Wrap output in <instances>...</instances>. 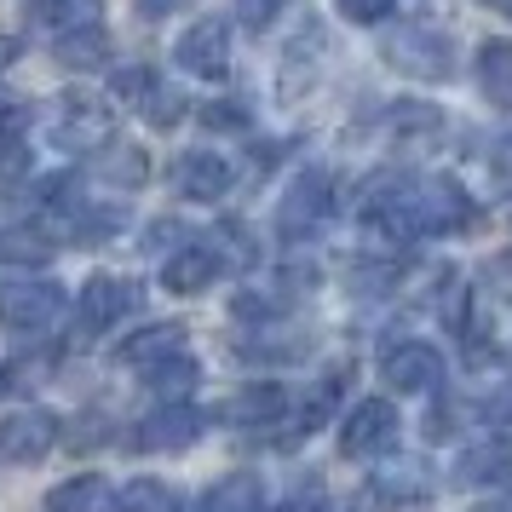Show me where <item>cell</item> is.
Wrapping results in <instances>:
<instances>
[{"label":"cell","instance_id":"74e56055","mask_svg":"<svg viewBox=\"0 0 512 512\" xmlns=\"http://www.w3.org/2000/svg\"><path fill=\"white\" fill-rule=\"evenodd\" d=\"M0 386H6V374H0Z\"/></svg>","mask_w":512,"mask_h":512},{"label":"cell","instance_id":"f35d334b","mask_svg":"<svg viewBox=\"0 0 512 512\" xmlns=\"http://www.w3.org/2000/svg\"><path fill=\"white\" fill-rule=\"evenodd\" d=\"M259 512H265V507H259Z\"/></svg>","mask_w":512,"mask_h":512},{"label":"cell","instance_id":"4fadbf2b","mask_svg":"<svg viewBox=\"0 0 512 512\" xmlns=\"http://www.w3.org/2000/svg\"><path fill=\"white\" fill-rule=\"evenodd\" d=\"M213 277H219V254L208 242H179V254L162 265L167 294H202V288H213Z\"/></svg>","mask_w":512,"mask_h":512},{"label":"cell","instance_id":"ffe728a7","mask_svg":"<svg viewBox=\"0 0 512 512\" xmlns=\"http://www.w3.org/2000/svg\"><path fill=\"white\" fill-rule=\"evenodd\" d=\"M478 87L495 110H512V41H484L478 47Z\"/></svg>","mask_w":512,"mask_h":512},{"label":"cell","instance_id":"f546056e","mask_svg":"<svg viewBox=\"0 0 512 512\" xmlns=\"http://www.w3.org/2000/svg\"><path fill=\"white\" fill-rule=\"evenodd\" d=\"M18 139H24V110L18 104H0V150H12Z\"/></svg>","mask_w":512,"mask_h":512},{"label":"cell","instance_id":"30bf717a","mask_svg":"<svg viewBox=\"0 0 512 512\" xmlns=\"http://www.w3.org/2000/svg\"><path fill=\"white\" fill-rule=\"evenodd\" d=\"M64 317V288L58 282H12V288H0V323L12 328H52Z\"/></svg>","mask_w":512,"mask_h":512},{"label":"cell","instance_id":"7c38bea8","mask_svg":"<svg viewBox=\"0 0 512 512\" xmlns=\"http://www.w3.org/2000/svg\"><path fill=\"white\" fill-rule=\"evenodd\" d=\"M173 185H179V196H190V202H219V196L231 190V162H225L219 150H190V156H179V167H173Z\"/></svg>","mask_w":512,"mask_h":512},{"label":"cell","instance_id":"9c48e42d","mask_svg":"<svg viewBox=\"0 0 512 512\" xmlns=\"http://www.w3.org/2000/svg\"><path fill=\"white\" fill-rule=\"evenodd\" d=\"M202 426H208V420L196 415L190 403H162V409H150V415L139 420L133 449H144V455H173V449H190V443L202 438Z\"/></svg>","mask_w":512,"mask_h":512},{"label":"cell","instance_id":"8d00e7d4","mask_svg":"<svg viewBox=\"0 0 512 512\" xmlns=\"http://www.w3.org/2000/svg\"><path fill=\"white\" fill-rule=\"evenodd\" d=\"M484 6H495V12H507L512 18V0H484Z\"/></svg>","mask_w":512,"mask_h":512},{"label":"cell","instance_id":"ac0fdd59","mask_svg":"<svg viewBox=\"0 0 512 512\" xmlns=\"http://www.w3.org/2000/svg\"><path fill=\"white\" fill-rule=\"evenodd\" d=\"M426 495H432V484L420 478L415 466H386V472H374V484H369V501L374 507H426Z\"/></svg>","mask_w":512,"mask_h":512},{"label":"cell","instance_id":"d590c367","mask_svg":"<svg viewBox=\"0 0 512 512\" xmlns=\"http://www.w3.org/2000/svg\"><path fill=\"white\" fill-rule=\"evenodd\" d=\"M478 512H512V495L507 501H489V507H478Z\"/></svg>","mask_w":512,"mask_h":512},{"label":"cell","instance_id":"83f0119b","mask_svg":"<svg viewBox=\"0 0 512 512\" xmlns=\"http://www.w3.org/2000/svg\"><path fill=\"white\" fill-rule=\"evenodd\" d=\"M282 6H288V0H236V12H242V24L248 29H265Z\"/></svg>","mask_w":512,"mask_h":512},{"label":"cell","instance_id":"8fae6325","mask_svg":"<svg viewBox=\"0 0 512 512\" xmlns=\"http://www.w3.org/2000/svg\"><path fill=\"white\" fill-rule=\"evenodd\" d=\"M133 282L121 277H87V288H81V334H104V328H116L127 311H133Z\"/></svg>","mask_w":512,"mask_h":512},{"label":"cell","instance_id":"9a60e30c","mask_svg":"<svg viewBox=\"0 0 512 512\" xmlns=\"http://www.w3.org/2000/svg\"><path fill=\"white\" fill-rule=\"evenodd\" d=\"M98 12H104V0H29V24L52 35V41L70 35V29L98 24Z\"/></svg>","mask_w":512,"mask_h":512},{"label":"cell","instance_id":"d4e9b609","mask_svg":"<svg viewBox=\"0 0 512 512\" xmlns=\"http://www.w3.org/2000/svg\"><path fill=\"white\" fill-rule=\"evenodd\" d=\"M507 472H512V449L489 443V449H472V455H466L455 478H461V484H501Z\"/></svg>","mask_w":512,"mask_h":512},{"label":"cell","instance_id":"6da1fadb","mask_svg":"<svg viewBox=\"0 0 512 512\" xmlns=\"http://www.w3.org/2000/svg\"><path fill=\"white\" fill-rule=\"evenodd\" d=\"M357 219H363L374 236H386V242H420V236H432V219H426V185L403 179V173H374L369 185H363Z\"/></svg>","mask_w":512,"mask_h":512},{"label":"cell","instance_id":"d6a6232c","mask_svg":"<svg viewBox=\"0 0 512 512\" xmlns=\"http://www.w3.org/2000/svg\"><path fill=\"white\" fill-rule=\"evenodd\" d=\"M489 420H495V426H507V432H512V386H507L501 397H495V403H489Z\"/></svg>","mask_w":512,"mask_h":512},{"label":"cell","instance_id":"f1b7e54d","mask_svg":"<svg viewBox=\"0 0 512 512\" xmlns=\"http://www.w3.org/2000/svg\"><path fill=\"white\" fill-rule=\"evenodd\" d=\"M150 81H156V70H144V64H133V70H121V75H116V93L139 104V98L150 93Z\"/></svg>","mask_w":512,"mask_h":512},{"label":"cell","instance_id":"7402d4cb","mask_svg":"<svg viewBox=\"0 0 512 512\" xmlns=\"http://www.w3.org/2000/svg\"><path fill=\"white\" fill-rule=\"evenodd\" d=\"M104 58H110V35H104V24H87V29L58 35V64H70V70H98Z\"/></svg>","mask_w":512,"mask_h":512},{"label":"cell","instance_id":"277c9868","mask_svg":"<svg viewBox=\"0 0 512 512\" xmlns=\"http://www.w3.org/2000/svg\"><path fill=\"white\" fill-rule=\"evenodd\" d=\"M47 133L58 150H104L110 133H116V116H110V104H98L87 93H64V98H52Z\"/></svg>","mask_w":512,"mask_h":512},{"label":"cell","instance_id":"e575fe53","mask_svg":"<svg viewBox=\"0 0 512 512\" xmlns=\"http://www.w3.org/2000/svg\"><path fill=\"white\" fill-rule=\"evenodd\" d=\"M495 173H507V179H512V139L501 144V156H495Z\"/></svg>","mask_w":512,"mask_h":512},{"label":"cell","instance_id":"484cf974","mask_svg":"<svg viewBox=\"0 0 512 512\" xmlns=\"http://www.w3.org/2000/svg\"><path fill=\"white\" fill-rule=\"evenodd\" d=\"M139 110L156 121V127H179V116H185V98H173L162 81H150V93L139 98Z\"/></svg>","mask_w":512,"mask_h":512},{"label":"cell","instance_id":"52a82bcc","mask_svg":"<svg viewBox=\"0 0 512 512\" xmlns=\"http://www.w3.org/2000/svg\"><path fill=\"white\" fill-rule=\"evenodd\" d=\"M52 443H58V415L52 409L0 415V461L6 466H35L41 455H52Z\"/></svg>","mask_w":512,"mask_h":512},{"label":"cell","instance_id":"5b68a950","mask_svg":"<svg viewBox=\"0 0 512 512\" xmlns=\"http://www.w3.org/2000/svg\"><path fill=\"white\" fill-rule=\"evenodd\" d=\"M392 443H397V409L386 397L351 403L346 420H340V455H346V461H369V455L392 449Z\"/></svg>","mask_w":512,"mask_h":512},{"label":"cell","instance_id":"8992f818","mask_svg":"<svg viewBox=\"0 0 512 512\" xmlns=\"http://www.w3.org/2000/svg\"><path fill=\"white\" fill-rule=\"evenodd\" d=\"M173 58H179V70L196 75V81H225V70H231V24H225V18L190 24L185 35H179Z\"/></svg>","mask_w":512,"mask_h":512},{"label":"cell","instance_id":"4316f807","mask_svg":"<svg viewBox=\"0 0 512 512\" xmlns=\"http://www.w3.org/2000/svg\"><path fill=\"white\" fill-rule=\"evenodd\" d=\"M340 12H346L351 24H386V12H392L397 0H334Z\"/></svg>","mask_w":512,"mask_h":512},{"label":"cell","instance_id":"cb8c5ba5","mask_svg":"<svg viewBox=\"0 0 512 512\" xmlns=\"http://www.w3.org/2000/svg\"><path fill=\"white\" fill-rule=\"evenodd\" d=\"M116 512H179V495H173L162 478H133V484L116 495Z\"/></svg>","mask_w":512,"mask_h":512},{"label":"cell","instance_id":"5bb4252c","mask_svg":"<svg viewBox=\"0 0 512 512\" xmlns=\"http://www.w3.org/2000/svg\"><path fill=\"white\" fill-rule=\"evenodd\" d=\"M179 351H185V328H179V323H150L144 334L121 340L116 363H127V369H156V363L179 357Z\"/></svg>","mask_w":512,"mask_h":512},{"label":"cell","instance_id":"e0dca14e","mask_svg":"<svg viewBox=\"0 0 512 512\" xmlns=\"http://www.w3.org/2000/svg\"><path fill=\"white\" fill-rule=\"evenodd\" d=\"M259 507H265V484H259L254 472H225L196 501V512H259Z\"/></svg>","mask_w":512,"mask_h":512},{"label":"cell","instance_id":"3957f363","mask_svg":"<svg viewBox=\"0 0 512 512\" xmlns=\"http://www.w3.org/2000/svg\"><path fill=\"white\" fill-rule=\"evenodd\" d=\"M386 64H397L415 81H449L455 75V41L432 24H397L386 35Z\"/></svg>","mask_w":512,"mask_h":512},{"label":"cell","instance_id":"ba28073f","mask_svg":"<svg viewBox=\"0 0 512 512\" xmlns=\"http://www.w3.org/2000/svg\"><path fill=\"white\" fill-rule=\"evenodd\" d=\"M380 380H386L392 392H403V397H426V392H438L443 357L426 346V340H403V346H392L386 357H380Z\"/></svg>","mask_w":512,"mask_h":512},{"label":"cell","instance_id":"2e32d148","mask_svg":"<svg viewBox=\"0 0 512 512\" xmlns=\"http://www.w3.org/2000/svg\"><path fill=\"white\" fill-rule=\"evenodd\" d=\"M426 219H432V236L438 231H466L478 208H472V196H466L455 179H426Z\"/></svg>","mask_w":512,"mask_h":512},{"label":"cell","instance_id":"44dd1931","mask_svg":"<svg viewBox=\"0 0 512 512\" xmlns=\"http://www.w3.org/2000/svg\"><path fill=\"white\" fill-rule=\"evenodd\" d=\"M282 409H288V392H282L277 380H254V386H248V392L236 397L231 409H225V415L242 420V426H271Z\"/></svg>","mask_w":512,"mask_h":512},{"label":"cell","instance_id":"d6986e66","mask_svg":"<svg viewBox=\"0 0 512 512\" xmlns=\"http://www.w3.org/2000/svg\"><path fill=\"white\" fill-rule=\"evenodd\" d=\"M47 512H116V489L104 484L98 472H81V478H70V484L52 489Z\"/></svg>","mask_w":512,"mask_h":512},{"label":"cell","instance_id":"1f68e13d","mask_svg":"<svg viewBox=\"0 0 512 512\" xmlns=\"http://www.w3.org/2000/svg\"><path fill=\"white\" fill-rule=\"evenodd\" d=\"M202 121H208V127H242V110H219V104H213V110H202Z\"/></svg>","mask_w":512,"mask_h":512},{"label":"cell","instance_id":"7a4b0ae2","mask_svg":"<svg viewBox=\"0 0 512 512\" xmlns=\"http://www.w3.org/2000/svg\"><path fill=\"white\" fill-rule=\"evenodd\" d=\"M328 213H334V179L323 167H305L277 202V236L282 242H311L328 225Z\"/></svg>","mask_w":512,"mask_h":512},{"label":"cell","instance_id":"603a6c76","mask_svg":"<svg viewBox=\"0 0 512 512\" xmlns=\"http://www.w3.org/2000/svg\"><path fill=\"white\" fill-rule=\"evenodd\" d=\"M144 374H150V386H156L167 403L190 397V386L202 380V369H196V357H190V351H179V357H167V363H156V369H144Z\"/></svg>","mask_w":512,"mask_h":512},{"label":"cell","instance_id":"836d02e7","mask_svg":"<svg viewBox=\"0 0 512 512\" xmlns=\"http://www.w3.org/2000/svg\"><path fill=\"white\" fill-rule=\"evenodd\" d=\"M300 512H351V501H328V495H323V501H305Z\"/></svg>","mask_w":512,"mask_h":512},{"label":"cell","instance_id":"4dcf8cb0","mask_svg":"<svg viewBox=\"0 0 512 512\" xmlns=\"http://www.w3.org/2000/svg\"><path fill=\"white\" fill-rule=\"evenodd\" d=\"M179 6H190V0H139V18H150V24H156V18H173Z\"/></svg>","mask_w":512,"mask_h":512}]
</instances>
